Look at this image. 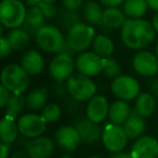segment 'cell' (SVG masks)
<instances>
[{
	"label": "cell",
	"instance_id": "1",
	"mask_svg": "<svg viewBox=\"0 0 158 158\" xmlns=\"http://www.w3.org/2000/svg\"><path fill=\"white\" fill-rule=\"evenodd\" d=\"M153 24L141 19H129L121 27V39L130 49L140 50L153 42L155 38Z\"/></svg>",
	"mask_w": 158,
	"mask_h": 158
},
{
	"label": "cell",
	"instance_id": "2",
	"mask_svg": "<svg viewBox=\"0 0 158 158\" xmlns=\"http://www.w3.org/2000/svg\"><path fill=\"white\" fill-rule=\"evenodd\" d=\"M26 8L20 0H2L0 5V21L6 28L23 26L26 18Z\"/></svg>",
	"mask_w": 158,
	"mask_h": 158
},
{
	"label": "cell",
	"instance_id": "3",
	"mask_svg": "<svg viewBox=\"0 0 158 158\" xmlns=\"http://www.w3.org/2000/svg\"><path fill=\"white\" fill-rule=\"evenodd\" d=\"M1 85L12 93H23L29 86V75L18 64H10L1 73Z\"/></svg>",
	"mask_w": 158,
	"mask_h": 158
},
{
	"label": "cell",
	"instance_id": "4",
	"mask_svg": "<svg viewBox=\"0 0 158 158\" xmlns=\"http://www.w3.org/2000/svg\"><path fill=\"white\" fill-rule=\"evenodd\" d=\"M66 87L67 93L77 102L91 100L97 91V86L94 82L88 76H85L80 73L72 75L66 81Z\"/></svg>",
	"mask_w": 158,
	"mask_h": 158
},
{
	"label": "cell",
	"instance_id": "5",
	"mask_svg": "<svg viewBox=\"0 0 158 158\" xmlns=\"http://www.w3.org/2000/svg\"><path fill=\"white\" fill-rule=\"evenodd\" d=\"M36 41L41 50L48 53H60L65 44L62 31L52 25H44L36 35Z\"/></svg>",
	"mask_w": 158,
	"mask_h": 158
},
{
	"label": "cell",
	"instance_id": "6",
	"mask_svg": "<svg viewBox=\"0 0 158 158\" xmlns=\"http://www.w3.org/2000/svg\"><path fill=\"white\" fill-rule=\"evenodd\" d=\"M94 38L95 31L93 27L80 22L67 31L66 41L76 52H82L89 48Z\"/></svg>",
	"mask_w": 158,
	"mask_h": 158
},
{
	"label": "cell",
	"instance_id": "7",
	"mask_svg": "<svg viewBox=\"0 0 158 158\" xmlns=\"http://www.w3.org/2000/svg\"><path fill=\"white\" fill-rule=\"evenodd\" d=\"M128 136L123 127L116 123H107L103 129L102 142L112 153L121 152L127 145Z\"/></svg>",
	"mask_w": 158,
	"mask_h": 158
},
{
	"label": "cell",
	"instance_id": "8",
	"mask_svg": "<svg viewBox=\"0 0 158 158\" xmlns=\"http://www.w3.org/2000/svg\"><path fill=\"white\" fill-rule=\"evenodd\" d=\"M112 92L118 99L123 101L136 99L140 93V85L133 77L121 75L115 78L112 82Z\"/></svg>",
	"mask_w": 158,
	"mask_h": 158
},
{
	"label": "cell",
	"instance_id": "9",
	"mask_svg": "<svg viewBox=\"0 0 158 158\" xmlns=\"http://www.w3.org/2000/svg\"><path fill=\"white\" fill-rule=\"evenodd\" d=\"M76 65L74 57L65 53H57L52 59L49 65L50 76L56 81L67 80L73 74V70Z\"/></svg>",
	"mask_w": 158,
	"mask_h": 158
},
{
	"label": "cell",
	"instance_id": "10",
	"mask_svg": "<svg viewBox=\"0 0 158 158\" xmlns=\"http://www.w3.org/2000/svg\"><path fill=\"white\" fill-rule=\"evenodd\" d=\"M19 132L26 138H38L46 131L47 121L42 116L36 114H26L18 120Z\"/></svg>",
	"mask_w": 158,
	"mask_h": 158
},
{
	"label": "cell",
	"instance_id": "11",
	"mask_svg": "<svg viewBox=\"0 0 158 158\" xmlns=\"http://www.w3.org/2000/svg\"><path fill=\"white\" fill-rule=\"evenodd\" d=\"M76 68L85 76H97L103 72V57L95 52H84L77 57Z\"/></svg>",
	"mask_w": 158,
	"mask_h": 158
},
{
	"label": "cell",
	"instance_id": "12",
	"mask_svg": "<svg viewBox=\"0 0 158 158\" xmlns=\"http://www.w3.org/2000/svg\"><path fill=\"white\" fill-rule=\"evenodd\" d=\"M133 68L139 75L145 77L154 76L158 73V59L156 54L148 51H141L133 57Z\"/></svg>",
	"mask_w": 158,
	"mask_h": 158
},
{
	"label": "cell",
	"instance_id": "13",
	"mask_svg": "<svg viewBox=\"0 0 158 158\" xmlns=\"http://www.w3.org/2000/svg\"><path fill=\"white\" fill-rule=\"evenodd\" d=\"M25 151L29 158H50L54 153V143L50 138L38 136L27 141Z\"/></svg>",
	"mask_w": 158,
	"mask_h": 158
},
{
	"label": "cell",
	"instance_id": "14",
	"mask_svg": "<svg viewBox=\"0 0 158 158\" xmlns=\"http://www.w3.org/2000/svg\"><path fill=\"white\" fill-rule=\"evenodd\" d=\"M75 128L81 138V141L85 143L91 144L102 139V134H103L102 127L99 125V123L90 120L88 117L79 119L75 125Z\"/></svg>",
	"mask_w": 158,
	"mask_h": 158
},
{
	"label": "cell",
	"instance_id": "15",
	"mask_svg": "<svg viewBox=\"0 0 158 158\" xmlns=\"http://www.w3.org/2000/svg\"><path fill=\"white\" fill-rule=\"evenodd\" d=\"M133 158H157L158 141L152 136H141L131 148Z\"/></svg>",
	"mask_w": 158,
	"mask_h": 158
},
{
	"label": "cell",
	"instance_id": "16",
	"mask_svg": "<svg viewBox=\"0 0 158 158\" xmlns=\"http://www.w3.org/2000/svg\"><path fill=\"white\" fill-rule=\"evenodd\" d=\"M55 140L60 147L65 151H75L82 142L78 131L75 127L63 126L55 133Z\"/></svg>",
	"mask_w": 158,
	"mask_h": 158
},
{
	"label": "cell",
	"instance_id": "17",
	"mask_svg": "<svg viewBox=\"0 0 158 158\" xmlns=\"http://www.w3.org/2000/svg\"><path fill=\"white\" fill-rule=\"evenodd\" d=\"M110 105L105 97L95 95L89 101L87 106V117L94 123H102L108 115Z\"/></svg>",
	"mask_w": 158,
	"mask_h": 158
},
{
	"label": "cell",
	"instance_id": "18",
	"mask_svg": "<svg viewBox=\"0 0 158 158\" xmlns=\"http://www.w3.org/2000/svg\"><path fill=\"white\" fill-rule=\"evenodd\" d=\"M46 16L39 7H31L26 12L23 29L29 34V36H35L41 27L44 26Z\"/></svg>",
	"mask_w": 158,
	"mask_h": 158
},
{
	"label": "cell",
	"instance_id": "19",
	"mask_svg": "<svg viewBox=\"0 0 158 158\" xmlns=\"http://www.w3.org/2000/svg\"><path fill=\"white\" fill-rule=\"evenodd\" d=\"M21 66L28 75H39L44 68V60L36 50H28L21 59Z\"/></svg>",
	"mask_w": 158,
	"mask_h": 158
},
{
	"label": "cell",
	"instance_id": "20",
	"mask_svg": "<svg viewBox=\"0 0 158 158\" xmlns=\"http://www.w3.org/2000/svg\"><path fill=\"white\" fill-rule=\"evenodd\" d=\"M126 14L123 11L118 9L117 7L106 8L103 11V16H102V22L100 25L102 27L107 29H115L123 27V25L126 22Z\"/></svg>",
	"mask_w": 158,
	"mask_h": 158
},
{
	"label": "cell",
	"instance_id": "21",
	"mask_svg": "<svg viewBox=\"0 0 158 158\" xmlns=\"http://www.w3.org/2000/svg\"><path fill=\"white\" fill-rule=\"evenodd\" d=\"M123 129L126 131L128 139L133 140L138 139L145 130V121L143 120V117L136 113L135 110H131L130 116L123 123Z\"/></svg>",
	"mask_w": 158,
	"mask_h": 158
},
{
	"label": "cell",
	"instance_id": "22",
	"mask_svg": "<svg viewBox=\"0 0 158 158\" xmlns=\"http://www.w3.org/2000/svg\"><path fill=\"white\" fill-rule=\"evenodd\" d=\"M130 113H131V110L128 103H126L123 100H118L110 106L108 117L113 123L121 125V123H125V121L130 116Z\"/></svg>",
	"mask_w": 158,
	"mask_h": 158
},
{
	"label": "cell",
	"instance_id": "23",
	"mask_svg": "<svg viewBox=\"0 0 158 158\" xmlns=\"http://www.w3.org/2000/svg\"><path fill=\"white\" fill-rule=\"evenodd\" d=\"M19 127L14 121V118L5 116L0 123V139L1 142L6 144H11L18 138Z\"/></svg>",
	"mask_w": 158,
	"mask_h": 158
},
{
	"label": "cell",
	"instance_id": "24",
	"mask_svg": "<svg viewBox=\"0 0 158 158\" xmlns=\"http://www.w3.org/2000/svg\"><path fill=\"white\" fill-rule=\"evenodd\" d=\"M156 107V101L154 97L148 92H144L139 94L135 101V108L139 115L143 118L149 117L154 113Z\"/></svg>",
	"mask_w": 158,
	"mask_h": 158
},
{
	"label": "cell",
	"instance_id": "25",
	"mask_svg": "<svg viewBox=\"0 0 158 158\" xmlns=\"http://www.w3.org/2000/svg\"><path fill=\"white\" fill-rule=\"evenodd\" d=\"M82 14L84 19L88 24L90 25H99L102 22L103 16V10L101 9V6L93 0H89L84 5L82 8Z\"/></svg>",
	"mask_w": 158,
	"mask_h": 158
},
{
	"label": "cell",
	"instance_id": "26",
	"mask_svg": "<svg viewBox=\"0 0 158 158\" xmlns=\"http://www.w3.org/2000/svg\"><path fill=\"white\" fill-rule=\"evenodd\" d=\"M47 100H48V90L46 88H38L27 94L26 105L31 110H39L46 106Z\"/></svg>",
	"mask_w": 158,
	"mask_h": 158
},
{
	"label": "cell",
	"instance_id": "27",
	"mask_svg": "<svg viewBox=\"0 0 158 158\" xmlns=\"http://www.w3.org/2000/svg\"><path fill=\"white\" fill-rule=\"evenodd\" d=\"M146 0H126L123 2V12L130 19H140L147 11Z\"/></svg>",
	"mask_w": 158,
	"mask_h": 158
},
{
	"label": "cell",
	"instance_id": "28",
	"mask_svg": "<svg viewBox=\"0 0 158 158\" xmlns=\"http://www.w3.org/2000/svg\"><path fill=\"white\" fill-rule=\"evenodd\" d=\"M29 37H31V36H29V34L27 33V31H25L24 29H20V28L12 29L7 36L12 49L15 51L24 50L29 44V40H31Z\"/></svg>",
	"mask_w": 158,
	"mask_h": 158
},
{
	"label": "cell",
	"instance_id": "29",
	"mask_svg": "<svg viewBox=\"0 0 158 158\" xmlns=\"http://www.w3.org/2000/svg\"><path fill=\"white\" fill-rule=\"evenodd\" d=\"M92 46L94 52L102 57H110L114 52V44H113L112 39L108 38L107 36H95L94 40L92 42Z\"/></svg>",
	"mask_w": 158,
	"mask_h": 158
},
{
	"label": "cell",
	"instance_id": "30",
	"mask_svg": "<svg viewBox=\"0 0 158 158\" xmlns=\"http://www.w3.org/2000/svg\"><path fill=\"white\" fill-rule=\"evenodd\" d=\"M26 104V99L22 95V93H11L9 101L7 103L6 116H10L15 119L19 113H21Z\"/></svg>",
	"mask_w": 158,
	"mask_h": 158
},
{
	"label": "cell",
	"instance_id": "31",
	"mask_svg": "<svg viewBox=\"0 0 158 158\" xmlns=\"http://www.w3.org/2000/svg\"><path fill=\"white\" fill-rule=\"evenodd\" d=\"M59 24L65 31H69L73 26L80 23V15L77 13V11L64 9L59 13Z\"/></svg>",
	"mask_w": 158,
	"mask_h": 158
},
{
	"label": "cell",
	"instance_id": "32",
	"mask_svg": "<svg viewBox=\"0 0 158 158\" xmlns=\"http://www.w3.org/2000/svg\"><path fill=\"white\" fill-rule=\"evenodd\" d=\"M62 114V108L59 104L56 103H50L46 105L42 110L41 116L47 123H54L57 119H60Z\"/></svg>",
	"mask_w": 158,
	"mask_h": 158
},
{
	"label": "cell",
	"instance_id": "33",
	"mask_svg": "<svg viewBox=\"0 0 158 158\" xmlns=\"http://www.w3.org/2000/svg\"><path fill=\"white\" fill-rule=\"evenodd\" d=\"M120 66L117 61L110 57H103V73L106 77L115 79L120 76Z\"/></svg>",
	"mask_w": 158,
	"mask_h": 158
},
{
	"label": "cell",
	"instance_id": "34",
	"mask_svg": "<svg viewBox=\"0 0 158 158\" xmlns=\"http://www.w3.org/2000/svg\"><path fill=\"white\" fill-rule=\"evenodd\" d=\"M38 7L44 12L46 19H52L57 15V10L53 3H47V2H40Z\"/></svg>",
	"mask_w": 158,
	"mask_h": 158
},
{
	"label": "cell",
	"instance_id": "35",
	"mask_svg": "<svg viewBox=\"0 0 158 158\" xmlns=\"http://www.w3.org/2000/svg\"><path fill=\"white\" fill-rule=\"evenodd\" d=\"M12 50L13 49H12L8 38L1 36V38H0V56L2 57V59H5L8 55H10Z\"/></svg>",
	"mask_w": 158,
	"mask_h": 158
},
{
	"label": "cell",
	"instance_id": "36",
	"mask_svg": "<svg viewBox=\"0 0 158 158\" xmlns=\"http://www.w3.org/2000/svg\"><path fill=\"white\" fill-rule=\"evenodd\" d=\"M51 92L55 98H61L64 97L65 93L67 92V87L66 84H63V81H57L54 86L51 88Z\"/></svg>",
	"mask_w": 158,
	"mask_h": 158
},
{
	"label": "cell",
	"instance_id": "37",
	"mask_svg": "<svg viewBox=\"0 0 158 158\" xmlns=\"http://www.w3.org/2000/svg\"><path fill=\"white\" fill-rule=\"evenodd\" d=\"M62 2H63V6L65 9L77 11L79 8L81 7L82 0H62Z\"/></svg>",
	"mask_w": 158,
	"mask_h": 158
},
{
	"label": "cell",
	"instance_id": "38",
	"mask_svg": "<svg viewBox=\"0 0 158 158\" xmlns=\"http://www.w3.org/2000/svg\"><path fill=\"white\" fill-rule=\"evenodd\" d=\"M9 92L10 91L8 90L5 86L1 85V87H0V106H1V107H6V106H7V103L10 98Z\"/></svg>",
	"mask_w": 158,
	"mask_h": 158
},
{
	"label": "cell",
	"instance_id": "39",
	"mask_svg": "<svg viewBox=\"0 0 158 158\" xmlns=\"http://www.w3.org/2000/svg\"><path fill=\"white\" fill-rule=\"evenodd\" d=\"M126 0H100V2L107 8L118 7V6H120L121 3H123Z\"/></svg>",
	"mask_w": 158,
	"mask_h": 158
},
{
	"label": "cell",
	"instance_id": "40",
	"mask_svg": "<svg viewBox=\"0 0 158 158\" xmlns=\"http://www.w3.org/2000/svg\"><path fill=\"white\" fill-rule=\"evenodd\" d=\"M148 88H149V90H151V92L155 93L156 95L158 94V78L157 77H154V78L149 79Z\"/></svg>",
	"mask_w": 158,
	"mask_h": 158
},
{
	"label": "cell",
	"instance_id": "41",
	"mask_svg": "<svg viewBox=\"0 0 158 158\" xmlns=\"http://www.w3.org/2000/svg\"><path fill=\"white\" fill-rule=\"evenodd\" d=\"M60 53H65V54H68V55H75V53H77L76 51L74 50V49L72 48V47L68 44V42L67 41H65V44H64V47H63V49L61 50V52Z\"/></svg>",
	"mask_w": 158,
	"mask_h": 158
},
{
	"label": "cell",
	"instance_id": "42",
	"mask_svg": "<svg viewBox=\"0 0 158 158\" xmlns=\"http://www.w3.org/2000/svg\"><path fill=\"white\" fill-rule=\"evenodd\" d=\"M110 158H133V156L131 155V153H126V152H117L114 153Z\"/></svg>",
	"mask_w": 158,
	"mask_h": 158
},
{
	"label": "cell",
	"instance_id": "43",
	"mask_svg": "<svg viewBox=\"0 0 158 158\" xmlns=\"http://www.w3.org/2000/svg\"><path fill=\"white\" fill-rule=\"evenodd\" d=\"M1 157L0 158H8V155H9V146H8L6 143H1Z\"/></svg>",
	"mask_w": 158,
	"mask_h": 158
},
{
	"label": "cell",
	"instance_id": "44",
	"mask_svg": "<svg viewBox=\"0 0 158 158\" xmlns=\"http://www.w3.org/2000/svg\"><path fill=\"white\" fill-rule=\"evenodd\" d=\"M10 158H29V156L27 155V153H25V152L16 151V152H14V153L12 154Z\"/></svg>",
	"mask_w": 158,
	"mask_h": 158
},
{
	"label": "cell",
	"instance_id": "45",
	"mask_svg": "<svg viewBox=\"0 0 158 158\" xmlns=\"http://www.w3.org/2000/svg\"><path fill=\"white\" fill-rule=\"evenodd\" d=\"M147 6L154 11H158V0H146Z\"/></svg>",
	"mask_w": 158,
	"mask_h": 158
},
{
	"label": "cell",
	"instance_id": "46",
	"mask_svg": "<svg viewBox=\"0 0 158 158\" xmlns=\"http://www.w3.org/2000/svg\"><path fill=\"white\" fill-rule=\"evenodd\" d=\"M25 2L29 7H38L41 2V0H25Z\"/></svg>",
	"mask_w": 158,
	"mask_h": 158
},
{
	"label": "cell",
	"instance_id": "47",
	"mask_svg": "<svg viewBox=\"0 0 158 158\" xmlns=\"http://www.w3.org/2000/svg\"><path fill=\"white\" fill-rule=\"evenodd\" d=\"M153 26H154V28H155V31L158 33V13L156 14L155 16H154V19H153Z\"/></svg>",
	"mask_w": 158,
	"mask_h": 158
},
{
	"label": "cell",
	"instance_id": "48",
	"mask_svg": "<svg viewBox=\"0 0 158 158\" xmlns=\"http://www.w3.org/2000/svg\"><path fill=\"white\" fill-rule=\"evenodd\" d=\"M60 158H74V156L70 153H68V152H66V153L62 154V155L60 156Z\"/></svg>",
	"mask_w": 158,
	"mask_h": 158
},
{
	"label": "cell",
	"instance_id": "49",
	"mask_svg": "<svg viewBox=\"0 0 158 158\" xmlns=\"http://www.w3.org/2000/svg\"><path fill=\"white\" fill-rule=\"evenodd\" d=\"M57 0H41V2H47V3H54Z\"/></svg>",
	"mask_w": 158,
	"mask_h": 158
},
{
	"label": "cell",
	"instance_id": "50",
	"mask_svg": "<svg viewBox=\"0 0 158 158\" xmlns=\"http://www.w3.org/2000/svg\"><path fill=\"white\" fill-rule=\"evenodd\" d=\"M155 51H156V56H157V59H158V44H157V46H156Z\"/></svg>",
	"mask_w": 158,
	"mask_h": 158
},
{
	"label": "cell",
	"instance_id": "51",
	"mask_svg": "<svg viewBox=\"0 0 158 158\" xmlns=\"http://www.w3.org/2000/svg\"><path fill=\"white\" fill-rule=\"evenodd\" d=\"M90 158H101V157H98V156H92V157H90Z\"/></svg>",
	"mask_w": 158,
	"mask_h": 158
},
{
	"label": "cell",
	"instance_id": "52",
	"mask_svg": "<svg viewBox=\"0 0 158 158\" xmlns=\"http://www.w3.org/2000/svg\"><path fill=\"white\" fill-rule=\"evenodd\" d=\"M157 103H158V94H157Z\"/></svg>",
	"mask_w": 158,
	"mask_h": 158
},
{
	"label": "cell",
	"instance_id": "53",
	"mask_svg": "<svg viewBox=\"0 0 158 158\" xmlns=\"http://www.w3.org/2000/svg\"><path fill=\"white\" fill-rule=\"evenodd\" d=\"M157 158H158V157H157Z\"/></svg>",
	"mask_w": 158,
	"mask_h": 158
}]
</instances>
